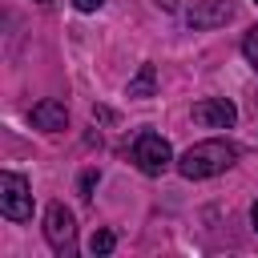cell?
Returning <instances> with one entry per match:
<instances>
[{"label": "cell", "instance_id": "obj_4", "mask_svg": "<svg viewBox=\"0 0 258 258\" xmlns=\"http://www.w3.org/2000/svg\"><path fill=\"white\" fill-rule=\"evenodd\" d=\"M0 214L12 222L32 218V194H28V181L20 173H0Z\"/></svg>", "mask_w": 258, "mask_h": 258}, {"label": "cell", "instance_id": "obj_11", "mask_svg": "<svg viewBox=\"0 0 258 258\" xmlns=\"http://www.w3.org/2000/svg\"><path fill=\"white\" fill-rule=\"evenodd\" d=\"M93 185H97V173H81V198H93Z\"/></svg>", "mask_w": 258, "mask_h": 258}, {"label": "cell", "instance_id": "obj_6", "mask_svg": "<svg viewBox=\"0 0 258 258\" xmlns=\"http://www.w3.org/2000/svg\"><path fill=\"white\" fill-rule=\"evenodd\" d=\"M234 12H238L234 0H202L185 12V20H189V28H218V24L234 20Z\"/></svg>", "mask_w": 258, "mask_h": 258}, {"label": "cell", "instance_id": "obj_1", "mask_svg": "<svg viewBox=\"0 0 258 258\" xmlns=\"http://www.w3.org/2000/svg\"><path fill=\"white\" fill-rule=\"evenodd\" d=\"M234 157H238V149H234L230 141L210 137V141L189 145V149L177 157V173H181V177H189V181H202V177H214V173L230 169V165H234Z\"/></svg>", "mask_w": 258, "mask_h": 258}, {"label": "cell", "instance_id": "obj_10", "mask_svg": "<svg viewBox=\"0 0 258 258\" xmlns=\"http://www.w3.org/2000/svg\"><path fill=\"white\" fill-rule=\"evenodd\" d=\"M242 56H246V60H250V69L258 73V24L242 36Z\"/></svg>", "mask_w": 258, "mask_h": 258}, {"label": "cell", "instance_id": "obj_15", "mask_svg": "<svg viewBox=\"0 0 258 258\" xmlns=\"http://www.w3.org/2000/svg\"><path fill=\"white\" fill-rule=\"evenodd\" d=\"M157 8H165V12H173V0H157Z\"/></svg>", "mask_w": 258, "mask_h": 258}, {"label": "cell", "instance_id": "obj_5", "mask_svg": "<svg viewBox=\"0 0 258 258\" xmlns=\"http://www.w3.org/2000/svg\"><path fill=\"white\" fill-rule=\"evenodd\" d=\"M194 121L206 125V129H230V125L238 121V109H234V101H226V97H206V101L194 105Z\"/></svg>", "mask_w": 258, "mask_h": 258}, {"label": "cell", "instance_id": "obj_3", "mask_svg": "<svg viewBox=\"0 0 258 258\" xmlns=\"http://www.w3.org/2000/svg\"><path fill=\"white\" fill-rule=\"evenodd\" d=\"M133 165L145 173V177H161L169 165H173V149H169V141L161 137V133H141L137 141H133Z\"/></svg>", "mask_w": 258, "mask_h": 258}, {"label": "cell", "instance_id": "obj_7", "mask_svg": "<svg viewBox=\"0 0 258 258\" xmlns=\"http://www.w3.org/2000/svg\"><path fill=\"white\" fill-rule=\"evenodd\" d=\"M28 121L36 125V129H44V133H60L64 125H69V109H64V101H36L32 105V113H28Z\"/></svg>", "mask_w": 258, "mask_h": 258}, {"label": "cell", "instance_id": "obj_17", "mask_svg": "<svg viewBox=\"0 0 258 258\" xmlns=\"http://www.w3.org/2000/svg\"><path fill=\"white\" fill-rule=\"evenodd\" d=\"M254 4H258V0H254Z\"/></svg>", "mask_w": 258, "mask_h": 258}, {"label": "cell", "instance_id": "obj_13", "mask_svg": "<svg viewBox=\"0 0 258 258\" xmlns=\"http://www.w3.org/2000/svg\"><path fill=\"white\" fill-rule=\"evenodd\" d=\"M81 12H97V8H105V0H73Z\"/></svg>", "mask_w": 258, "mask_h": 258}, {"label": "cell", "instance_id": "obj_12", "mask_svg": "<svg viewBox=\"0 0 258 258\" xmlns=\"http://www.w3.org/2000/svg\"><path fill=\"white\" fill-rule=\"evenodd\" d=\"M93 117H97V121H117V113L105 109V105H93Z\"/></svg>", "mask_w": 258, "mask_h": 258}, {"label": "cell", "instance_id": "obj_8", "mask_svg": "<svg viewBox=\"0 0 258 258\" xmlns=\"http://www.w3.org/2000/svg\"><path fill=\"white\" fill-rule=\"evenodd\" d=\"M153 89H157V69H153V64H141V69H137V77L125 85V97L145 101V97H153Z\"/></svg>", "mask_w": 258, "mask_h": 258}, {"label": "cell", "instance_id": "obj_16", "mask_svg": "<svg viewBox=\"0 0 258 258\" xmlns=\"http://www.w3.org/2000/svg\"><path fill=\"white\" fill-rule=\"evenodd\" d=\"M36 4H48V0H36Z\"/></svg>", "mask_w": 258, "mask_h": 258}, {"label": "cell", "instance_id": "obj_9", "mask_svg": "<svg viewBox=\"0 0 258 258\" xmlns=\"http://www.w3.org/2000/svg\"><path fill=\"white\" fill-rule=\"evenodd\" d=\"M113 246H117V234H113V230H97V234L89 238V250H93V254H113Z\"/></svg>", "mask_w": 258, "mask_h": 258}, {"label": "cell", "instance_id": "obj_14", "mask_svg": "<svg viewBox=\"0 0 258 258\" xmlns=\"http://www.w3.org/2000/svg\"><path fill=\"white\" fill-rule=\"evenodd\" d=\"M250 222H254V230H258V202L250 206Z\"/></svg>", "mask_w": 258, "mask_h": 258}, {"label": "cell", "instance_id": "obj_2", "mask_svg": "<svg viewBox=\"0 0 258 258\" xmlns=\"http://www.w3.org/2000/svg\"><path fill=\"white\" fill-rule=\"evenodd\" d=\"M44 238H48L52 254H60V258L77 254V218H73V210L64 202H52L44 210Z\"/></svg>", "mask_w": 258, "mask_h": 258}]
</instances>
